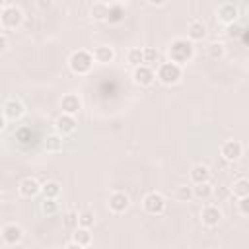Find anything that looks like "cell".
<instances>
[{
  "label": "cell",
  "instance_id": "cell-1",
  "mask_svg": "<svg viewBox=\"0 0 249 249\" xmlns=\"http://www.w3.org/2000/svg\"><path fill=\"white\" fill-rule=\"evenodd\" d=\"M193 56H195L193 41H189V39H185V37L173 39V41L169 43V47H167V58H169V62H175V64H179L181 68H183L187 62H191Z\"/></svg>",
  "mask_w": 249,
  "mask_h": 249
},
{
  "label": "cell",
  "instance_id": "cell-2",
  "mask_svg": "<svg viewBox=\"0 0 249 249\" xmlns=\"http://www.w3.org/2000/svg\"><path fill=\"white\" fill-rule=\"evenodd\" d=\"M23 23V10L16 6L14 2H2L0 4V25L4 31L16 29Z\"/></svg>",
  "mask_w": 249,
  "mask_h": 249
},
{
  "label": "cell",
  "instance_id": "cell-3",
  "mask_svg": "<svg viewBox=\"0 0 249 249\" xmlns=\"http://www.w3.org/2000/svg\"><path fill=\"white\" fill-rule=\"evenodd\" d=\"M93 62H95V60H93L91 51H88V49H78V51H74V53L70 54V58H68V68L72 70V74L86 76V74L91 70Z\"/></svg>",
  "mask_w": 249,
  "mask_h": 249
},
{
  "label": "cell",
  "instance_id": "cell-4",
  "mask_svg": "<svg viewBox=\"0 0 249 249\" xmlns=\"http://www.w3.org/2000/svg\"><path fill=\"white\" fill-rule=\"evenodd\" d=\"M156 78L161 84H165V86H175L183 78V68L179 64H175V62H169V60L167 62H161L158 66V70H156Z\"/></svg>",
  "mask_w": 249,
  "mask_h": 249
},
{
  "label": "cell",
  "instance_id": "cell-5",
  "mask_svg": "<svg viewBox=\"0 0 249 249\" xmlns=\"http://www.w3.org/2000/svg\"><path fill=\"white\" fill-rule=\"evenodd\" d=\"M165 204H167V200H165V196H163L160 191H150V193L144 195V198H142V208H144V212L150 214V216H160V214H163Z\"/></svg>",
  "mask_w": 249,
  "mask_h": 249
},
{
  "label": "cell",
  "instance_id": "cell-6",
  "mask_svg": "<svg viewBox=\"0 0 249 249\" xmlns=\"http://www.w3.org/2000/svg\"><path fill=\"white\" fill-rule=\"evenodd\" d=\"M23 113H25V105L18 97H8L2 105V117L6 121H18L23 117Z\"/></svg>",
  "mask_w": 249,
  "mask_h": 249
},
{
  "label": "cell",
  "instance_id": "cell-7",
  "mask_svg": "<svg viewBox=\"0 0 249 249\" xmlns=\"http://www.w3.org/2000/svg\"><path fill=\"white\" fill-rule=\"evenodd\" d=\"M107 204H109V210L113 214H123L130 206V196L124 191H113L107 198Z\"/></svg>",
  "mask_w": 249,
  "mask_h": 249
},
{
  "label": "cell",
  "instance_id": "cell-8",
  "mask_svg": "<svg viewBox=\"0 0 249 249\" xmlns=\"http://www.w3.org/2000/svg\"><path fill=\"white\" fill-rule=\"evenodd\" d=\"M18 193H19V196H23V198H33V196H37L39 193H43V185H41L35 177H23V179L18 183Z\"/></svg>",
  "mask_w": 249,
  "mask_h": 249
},
{
  "label": "cell",
  "instance_id": "cell-9",
  "mask_svg": "<svg viewBox=\"0 0 249 249\" xmlns=\"http://www.w3.org/2000/svg\"><path fill=\"white\" fill-rule=\"evenodd\" d=\"M23 239V228L16 222H8L2 226V241L6 245H18Z\"/></svg>",
  "mask_w": 249,
  "mask_h": 249
},
{
  "label": "cell",
  "instance_id": "cell-10",
  "mask_svg": "<svg viewBox=\"0 0 249 249\" xmlns=\"http://www.w3.org/2000/svg\"><path fill=\"white\" fill-rule=\"evenodd\" d=\"M222 210H220V206H216V204H206V206H202V210H200V222L206 226V228H216L220 222H222Z\"/></svg>",
  "mask_w": 249,
  "mask_h": 249
},
{
  "label": "cell",
  "instance_id": "cell-11",
  "mask_svg": "<svg viewBox=\"0 0 249 249\" xmlns=\"http://www.w3.org/2000/svg\"><path fill=\"white\" fill-rule=\"evenodd\" d=\"M132 80L136 86H142V88H148L154 84L156 80V72L152 70V66H146V64H140L132 70Z\"/></svg>",
  "mask_w": 249,
  "mask_h": 249
},
{
  "label": "cell",
  "instance_id": "cell-12",
  "mask_svg": "<svg viewBox=\"0 0 249 249\" xmlns=\"http://www.w3.org/2000/svg\"><path fill=\"white\" fill-rule=\"evenodd\" d=\"M80 109H82V99H80L78 93L70 91V93H64L62 95V99H60V111L62 113L76 117L80 113Z\"/></svg>",
  "mask_w": 249,
  "mask_h": 249
},
{
  "label": "cell",
  "instance_id": "cell-13",
  "mask_svg": "<svg viewBox=\"0 0 249 249\" xmlns=\"http://www.w3.org/2000/svg\"><path fill=\"white\" fill-rule=\"evenodd\" d=\"M216 16L222 23H233L237 18H239V8L233 4V2H222L218 8H216Z\"/></svg>",
  "mask_w": 249,
  "mask_h": 249
},
{
  "label": "cell",
  "instance_id": "cell-14",
  "mask_svg": "<svg viewBox=\"0 0 249 249\" xmlns=\"http://www.w3.org/2000/svg\"><path fill=\"white\" fill-rule=\"evenodd\" d=\"M54 128H56V132H58L60 136H66V134H72V132L78 128V121H76V117H72V115L60 113V115L56 117V121H54Z\"/></svg>",
  "mask_w": 249,
  "mask_h": 249
},
{
  "label": "cell",
  "instance_id": "cell-15",
  "mask_svg": "<svg viewBox=\"0 0 249 249\" xmlns=\"http://www.w3.org/2000/svg\"><path fill=\"white\" fill-rule=\"evenodd\" d=\"M220 154H222V158L226 161H237L243 156V146L237 140H226L220 146Z\"/></svg>",
  "mask_w": 249,
  "mask_h": 249
},
{
  "label": "cell",
  "instance_id": "cell-16",
  "mask_svg": "<svg viewBox=\"0 0 249 249\" xmlns=\"http://www.w3.org/2000/svg\"><path fill=\"white\" fill-rule=\"evenodd\" d=\"M189 179L193 185H200V183H210V169L204 163H195L189 169Z\"/></svg>",
  "mask_w": 249,
  "mask_h": 249
},
{
  "label": "cell",
  "instance_id": "cell-17",
  "mask_svg": "<svg viewBox=\"0 0 249 249\" xmlns=\"http://www.w3.org/2000/svg\"><path fill=\"white\" fill-rule=\"evenodd\" d=\"M206 33H208V27H206V23L202 19H193L189 23V27H187V39L193 41V43L195 41H202L206 37Z\"/></svg>",
  "mask_w": 249,
  "mask_h": 249
},
{
  "label": "cell",
  "instance_id": "cell-18",
  "mask_svg": "<svg viewBox=\"0 0 249 249\" xmlns=\"http://www.w3.org/2000/svg\"><path fill=\"white\" fill-rule=\"evenodd\" d=\"M91 54H93V60L97 64H109V62L115 60V49L109 47V45H97V47H93Z\"/></svg>",
  "mask_w": 249,
  "mask_h": 249
},
{
  "label": "cell",
  "instance_id": "cell-19",
  "mask_svg": "<svg viewBox=\"0 0 249 249\" xmlns=\"http://www.w3.org/2000/svg\"><path fill=\"white\" fill-rule=\"evenodd\" d=\"M89 18L95 21H107L109 19V4L107 2H93L89 6Z\"/></svg>",
  "mask_w": 249,
  "mask_h": 249
},
{
  "label": "cell",
  "instance_id": "cell-20",
  "mask_svg": "<svg viewBox=\"0 0 249 249\" xmlns=\"http://www.w3.org/2000/svg\"><path fill=\"white\" fill-rule=\"evenodd\" d=\"M62 146H64V140H62V136H60L58 132L49 134V136L43 140V148H45L47 152H51V154L60 152V150H62Z\"/></svg>",
  "mask_w": 249,
  "mask_h": 249
},
{
  "label": "cell",
  "instance_id": "cell-21",
  "mask_svg": "<svg viewBox=\"0 0 249 249\" xmlns=\"http://www.w3.org/2000/svg\"><path fill=\"white\" fill-rule=\"evenodd\" d=\"M230 189H231V195L233 196L245 198V196H249V179L247 177H239V179L233 181V185Z\"/></svg>",
  "mask_w": 249,
  "mask_h": 249
},
{
  "label": "cell",
  "instance_id": "cell-22",
  "mask_svg": "<svg viewBox=\"0 0 249 249\" xmlns=\"http://www.w3.org/2000/svg\"><path fill=\"white\" fill-rule=\"evenodd\" d=\"M193 195L198 200H208L210 196H214V185L212 183H200V185H193Z\"/></svg>",
  "mask_w": 249,
  "mask_h": 249
},
{
  "label": "cell",
  "instance_id": "cell-23",
  "mask_svg": "<svg viewBox=\"0 0 249 249\" xmlns=\"http://www.w3.org/2000/svg\"><path fill=\"white\" fill-rule=\"evenodd\" d=\"M124 19V6L121 2L109 4V23H121Z\"/></svg>",
  "mask_w": 249,
  "mask_h": 249
},
{
  "label": "cell",
  "instance_id": "cell-24",
  "mask_svg": "<svg viewBox=\"0 0 249 249\" xmlns=\"http://www.w3.org/2000/svg\"><path fill=\"white\" fill-rule=\"evenodd\" d=\"M72 241L78 243V245H82V247L86 249L88 245H91V233H89V230H86V228H78V230H74V233H72Z\"/></svg>",
  "mask_w": 249,
  "mask_h": 249
},
{
  "label": "cell",
  "instance_id": "cell-25",
  "mask_svg": "<svg viewBox=\"0 0 249 249\" xmlns=\"http://www.w3.org/2000/svg\"><path fill=\"white\" fill-rule=\"evenodd\" d=\"M126 62H130L134 68L140 66V64H144V53H142V49L140 47H130L126 51Z\"/></svg>",
  "mask_w": 249,
  "mask_h": 249
},
{
  "label": "cell",
  "instance_id": "cell-26",
  "mask_svg": "<svg viewBox=\"0 0 249 249\" xmlns=\"http://www.w3.org/2000/svg\"><path fill=\"white\" fill-rule=\"evenodd\" d=\"M206 54H208L210 60H222L224 54H226V47L222 43H210L206 47Z\"/></svg>",
  "mask_w": 249,
  "mask_h": 249
},
{
  "label": "cell",
  "instance_id": "cell-27",
  "mask_svg": "<svg viewBox=\"0 0 249 249\" xmlns=\"http://www.w3.org/2000/svg\"><path fill=\"white\" fill-rule=\"evenodd\" d=\"M175 198H177L179 202H191V200L195 198L193 187H191V185H179V187L175 189Z\"/></svg>",
  "mask_w": 249,
  "mask_h": 249
},
{
  "label": "cell",
  "instance_id": "cell-28",
  "mask_svg": "<svg viewBox=\"0 0 249 249\" xmlns=\"http://www.w3.org/2000/svg\"><path fill=\"white\" fill-rule=\"evenodd\" d=\"M58 195H60V185L56 181L43 183V198H58Z\"/></svg>",
  "mask_w": 249,
  "mask_h": 249
},
{
  "label": "cell",
  "instance_id": "cell-29",
  "mask_svg": "<svg viewBox=\"0 0 249 249\" xmlns=\"http://www.w3.org/2000/svg\"><path fill=\"white\" fill-rule=\"evenodd\" d=\"M78 224H80V228L89 230V228L95 224V216H93V212H91V210H82V212L78 214Z\"/></svg>",
  "mask_w": 249,
  "mask_h": 249
},
{
  "label": "cell",
  "instance_id": "cell-30",
  "mask_svg": "<svg viewBox=\"0 0 249 249\" xmlns=\"http://www.w3.org/2000/svg\"><path fill=\"white\" fill-rule=\"evenodd\" d=\"M41 212L47 214V216L56 214V212H58V202H56V198H43V202H41Z\"/></svg>",
  "mask_w": 249,
  "mask_h": 249
},
{
  "label": "cell",
  "instance_id": "cell-31",
  "mask_svg": "<svg viewBox=\"0 0 249 249\" xmlns=\"http://www.w3.org/2000/svg\"><path fill=\"white\" fill-rule=\"evenodd\" d=\"M142 53H144V64H146V66L158 62V58H160V51H158L156 47H144Z\"/></svg>",
  "mask_w": 249,
  "mask_h": 249
},
{
  "label": "cell",
  "instance_id": "cell-32",
  "mask_svg": "<svg viewBox=\"0 0 249 249\" xmlns=\"http://www.w3.org/2000/svg\"><path fill=\"white\" fill-rule=\"evenodd\" d=\"M64 226L68 228V230H78L80 228V224H78V212H74V210H70V212H66L64 214Z\"/></svg>",
  "mask_w": 249,
  "mask_h": 249
},
{
  "label": "cell",
  "instance_id": "cell-33",
  "mask_svg": "<svg viewBox=\"0 0 249 249\" xmlns=\"http://www.w3.org/2000/svg\"><path fill=\"white\" fill-rule=\"evenodd\" d=\"M230 195H231V189H230V187H226V185L214 187V196H216L218 200H226Z\"/></svg>",
  "mask_w": 249,
  "mask_h": 249
},
{
  "label": "cell",
  "instance_id": "cell-34",
  "mask_svg": "<svg viewBox=\"0 0 249 249\" xmlns=\"http://www.w3.org/2000/svg\"><path fill=\"white\" fill-rule=\"evenodd\" d=\"M31 136H33V134H31L29 128H21V130L16 132V138H18L19 142H27V140H31Z\"/></svg>",
  "mask_w": 249,
  "mask_h": 249
},
{
  "label": "cell",
  "instance_id": "cell-35",
  "mask_svg": "<svg viewBox=\"0 0 249 249\" xmlns=\"http://www.w3.org/2000/svg\"><path fill=\"white\" fill-rule=\"evenodd\" d=\"M237 208H239V212H241L243 216H249V196H245V198H239V202H237Z\"/></svg>",
  "mask_w": 249,
  "mask_h": 249
},
{
  "label": "cell",
  "instance_id": "cell-36",
  "mask_svg": "<svg viewBox=\"0 0 249 249\" xmlns=\"http://www.w3.org/2000/svg\"><path fill=\"white\" fill-rule=\"evenodd\" d=\"M8 49H10V39H8L6 31H2L0 33V53H6Z\"/></svg>",
  "mask_w": 249,
  "mask_h": 249
},
{
  "label": "cell",
  "instance_id": "cell-37",
  "mask_svg": "<svg viewBox=\"0 0 249 249\" xmlns=\"http://www.w3.org/2000/svg\"><path fill=\"white\" fill-rule=\"evenodd\" d=\"M64 249H84V247H82V245H78V243H74V241H70Z\"/></svg>",
  "mask_w": 249,
  "mask_h": 249
},
{
  "label": "cell",
  "instance_id": "cell-38",
  "mask_svg": "<svg viewBox=\"0 0 249 249\" xmlns=\"http://www.w3.org/2000/svg\"><path fill=\"white\" fill-rule=\"evenodd\" d=\"M150 6H165V2H148Z\"/></svg>",
  "mask_w": 249,
  "mask_h": 249
},
{
  "label": "cell",
  "instance_id": "cell-39",
  "mask_svg": "<svg viewBox=\"0 0 249 249\" xmlns=\"http://www.w3.org/2000/svg\"><path fill=\"white\" fill-rule=\"evenodd\" d=\"M247 150H249V144H247Z\"/></svg>",
  "mask_w": 249,
  "mask_h": 249
},
{
  "label": "cell",
  "instance_id": "cell-40",
  "mask_svg": "<svg viewBox=\"0 0 249 249\" xmlns=\"http://www.w3.org/2000/svg\"><path fill=\"white\" fill-rule=\"evenodd\" d=\"M2 249H6V247H2Z\"/></svg>",
  "mask_w": 249,
  "mask_h": 249
}]
</instances>
